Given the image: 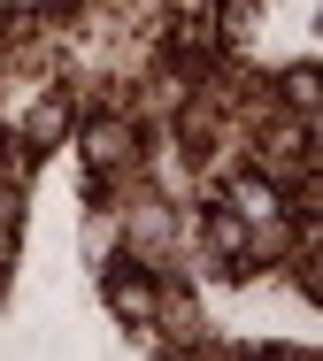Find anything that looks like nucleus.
<instances>
[{
    "mask_svg": "<svg viewBox=\"0 0 323 361\" xmlns=\"http://www.w3.org/2000/svg\"><path fill=\"white\" fill-rule=\"evenodd\" d=\"M85 161H92V177H108L116 161H131V131L123 123H92L85 131Z\"/></svg>",
    "mask_w": 323,
    "mask_h": 361,
    "instance_id": "obj_2",
    "label": "nucleus"
},
{
    "mask_svg": "<svg viewBox=\"0 0 323 361\" xmlns=\"http://www.w3.org/2000/svg\"><path fill=\"white\" fill-rule=\"evenodd\" d=\"M108 307H116L123 323H154V315H162L154 277H147V269H131V262H116V269H108Z\"/></svg>",
    "mask_w": 323,
    "mask_h": 361,
    "instance_id": "obj_1",
    "label": "nucleus"
},
{
    "mask_svg": "<svg viewBox=\"0 0 323 361\" xmlns=\"http://www.w3.org/2000/svg\"><path fill=\"white\" fill-rule=\"evenodd\" d=\"M285 108H293V116H316V70H308V62L285 70Z\"/></svg>",
    "mask_w": 323,
    "mask_h": 361,
    "instance_id": "obj_3",
    "label": "nucleus"
},
{
    "mask_svg": "<svg viewBox=\"0 0 323 361\" xmlns=\"http://www.w3.org/2000/svg\"><path fill=\"white\" fill-rule=\"evenodd\" d=\"M62 123H70V108H62V100H47V108L31 116V146H54V139H62Z\"/></svg>",
    "mask_w": 323,
    "mask_h": 361,
    "instance_id": "obj_4",
    "label": "nucleus"
}]
</instances>
